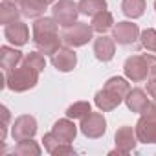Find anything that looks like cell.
Masks as SVG:
<instances>
[{
  "mask_svg": "<svg viewBox=\"0 0 156 156\" xmlns=\"http://www.w3.org/2000/svg\"><path fill=\"white\" fill-rule=\"evenodd\" d=\"M35 134H37V119L30 114H22L11 123V136L15 141L33 138Z\"/></svg>",
  "mask_w": 156,
  "mask_h": 156,
  "instance_id": "cell-8",
  "label": "cell"
},
{
  "mask_svg": "<svg viewBox=\"0 0 156 156\" xmlns=\"http://www.w3.org/2000/svg\"><path fill=\"white\" fill-rule=\"evenodd\" d=\"M140 28L138 24L130 22V20H123V22H118L114 24L112 28V37L118 44L121 46H129V44H134L138 39H140Z\"/></svg>",
  "mask_w": 156,
  "mask_h": 156,
  "instance_id": "cell-9",
  "label": "cell"
},
{
  "mask_svg": "<svg viewBox=\"0 0 156 156\" xmlns=\"http://www.w3.org/2000/svg\"><path fill=\"white\" fill-rule=\"evenodd\" d=\"M22 61H24L26 64H30L31 68L39 70V72H42V70L46 68V55L41 53L39 50H37V51H30V53H26Z\"/></svg>",
  "mask_w": 156,
  "mask_h": 156,
  "instance_id": "cell-26",
  "label": "cell"
},
{
  "mask_svg": "<svg viewBox=\"0 0 156 156\" xmlns=\"http://www.w3.org/2000/svg\"><path fill=\"white\" fill-rule=\"evenodd\" d=\"M41 152H42V149L33 138L17 141V145L13 149V154H17V156H41Z\"/></svg>",
  "mask_w": 156,
  "mask_h": 156,
  "instance_id": "cell-23",
  "label": "cell"
},
{
  "mask_svg": "<svg viewBox=\"0 0 156 156\" xmlns=\"http://www.w3.org/2000/svg\"><path fill=\"white\" fill-rule=\"evenodd\" d=\"M134 129H136V136L141 143H156V119L140 116Z\"/></svg>",
  "mask_w": 156,
  "mask_h": 156,
  "instance_id": "cell-16",
  "label": "cell"
},
{
  "mask_svg": "<svg viewBox=\"0 0 156 156\" xmlns=\"http://www.w3.org/2000/svg\"><path fill=\"white\" fill-rule=\"evenodd\" d=\"M51 64L59 72H72L77 66V53L70 46H61L53 55H51Z\"/></svg>",
  "mask_w": 156,
  "mask_h": 156,
  "instance_id": "cell-11",
  "label": "cell"
},
{
  "mask_svg": "<svg viewBox=\"0 0 156 156\" xmlns=\"http://www.w3.org/2000/svg\"><path fill=\"white\" fill-rule=\"evenodd\" d=\"M114 17H112V13L108 11V9H105V11H99L98 15H94L92 17V22H90V26L94 28V31L96 33H107L108 30H112L114 28Z\"/></svg>",
  "mask_w": 156,
  "mask_h": 156,
  "instance_id": "cell-20",
  "label": "cell"
},
{
  "mask_svg": "<svg viewBox=\"0 0 156 156\" xmlns=\"http://www.w3.org/2000/svg\"><path fill=\"white\" fill-rule=\"evenodd\" d=\"M6 2H20V0H6Z\"/></svg>",
  "mask_w": 156,
  "mask_h": 156,
  "instance_id": "cell-35",
  "label": "cell"
},
{
  "mask_svg": "<svg viewBox=\"0 0 156 156\" xmlns=\"http://www.w3.org/2000/svg\"><path fill=\"white\" fill-rule=\"evenodd\" d=\"M79 130L90 140H98L107 132V119L101 112H90L81 119Z\"/></svg>",
  "mask_w": 156,
  "mask_h": 156,
  "instance_id": "cell-7",
  "label": "cell"
},
{
  "mask_svg": "<svg viewBox=\"0 0 156 156\" xmlns=\"http://www.w3.org/2000/svg\"><path fill=\"white\" fill-rule=\"evenodd\" d=\"M145 8H147L145 0H121V11H123V15L127 19H132V20L143 17Z\"/></svg>",
  "mask_w": 156,
  "mask_h": 156,
  "instance_id": "cell-22",
  "label": "cell"
},
{
  "mask_svg": "<svg viewBox=\"0 0 156 156\" xmlns=\"http://www.w3.org/2000/svg\"><path fill=\"white\" fill-rule=\"evenodd\" d=\"M4 37L9 44L20 48V46H26L30 42V28L28 24H24L22 20H17V22H11L8 26H4Z\"/></svg>",
  "mask_w": 156,
  "mask_h": 156,
  "instance_id": "cell-10",
  "label": "cell"
},
{
  "mask_svg": "<svg viewBox=\"0 0 156 156\" xmlns=\"http://www.w3.org/2000/svg\"><path fill=\"white\" fill-rule=\"evenodd\" d=\"M66 154H75V151H73V147H72L70 143H61V145L51 152V156H66Z\"/></svg>",
  "mask_w": 156,
  "mask_h": 156,
  "instance_id": "cell-30",
  "label": "cell"
},
{
  "mask_svg": "<svg viewBox=\"0 0 156 156\" xmlns=\"http://www.w3.org/2000/svg\"><path fill=\"white\" fill-rule=\"evenodd\" d=\"M140 41H141V46L147 50V51H152L156 53V30L152 28H147L140 33Z\"/></svg>",
  "mask_w": 156,
  "mask_h": 156,
  "instance_id": "cell-27",
  "label": "cell"
},
{
  "mask_svg": "<svg viewBox=\"0 0 156 156\" xmlns=\"http://www.w3.org/2000/svg\"><path fill=\"white\" fill-rule=\"evenodd\" d=\"M138 136H136V129L134 127H130V125H123V127H119L118 130H116V134H114V143H116V149L114 151H110L108 154L110 156H125V154H129V152H132L134 149H136V145H138Z\"/></svg>",
  "mask_w": 156,
  "mask_h": 156,
  "instance_id": "cell-4",
  "label": "cell"
},
{
  "mask_svg": "<svg viewBox=\"0 0 156 156\" xmlns=\"http://www.w3.org/2000/svg\"><path fill=\"white\" fill-rule=\"evenodd\" d=\"M149 98H151V96H149L145 90H141V88H130V92H129L127 98H125V105H127V108H129L130 112L141 114V112L147 108V105L151 103Z\"/></svg>",
  "mask_w": 156,
  "mask_h": 156,
  "instance_id": "cell-14",
  "label": "cell"
},
{
  "mask_svg": "<svg viewBox=\"0 0 156 156\" xmlns=\"http://www.w3.org/2000/svg\"><path fill=\"white\" fill-rule=\"evenodd\" d=\"M33 44L37 46V50L44 55H53L62 42V37L59 35V24L53 17H41L35 19L33 26Z\"/></svg>",
  "mask_w": 156,
  "mask_h": 156,
  "instance_id": "cell-1",
  "label": "cell"
},
{
  "mask_svg": "<svg viewBox=\"0 0 156 156\" xmlns=\"http://www.w3.org/2000/svg\"><path fill=\"white\" fill-rule=\"evenodd\" d=\"M0 114H2V123H0V141H6V136H8V127H9V119H11V114H9V108L8 107H0Z\"/></svg>",
  "mask_w": 156,
  "mask_h": 156,
  "instance_id": "cell-29",
  "label": "cell"
},
{
  "mask_svg": "<svg viewBox=\"0 0 156 156\" xmlns=\"http://www.w3.org/2000/svg\"><path fill=\"white\" fill-rule=\"evenodd\" d=\"M94 55L101 62L112 61L114 55H116V41H114V37L99 33V37L94 39Z\"/></svg>",
  "mask_w": 156,
  "mask_h": 156,
  "instance_id": "cell-12",
  "label": "cell"
},
{
  "mask_svg": "<svg viewBox=\"0 0 156 156\" xmlns=\"http://www.w3.org/2000/svg\"><path fill=\"white\" fill-rule=\"evenodd\" d=\"M103 88L110 90L112 94L119 96L121 99H125V98H127V94L130 92L129 79H127V77H119V75H114V77H110V79H107V83H105V87H103Z\"/></svg>",
  "mask_w": 156,
  "mask_h": 156,
  "instance_id": "cell-21",
  "label": "cell"
},
{
  "mask_svg": "<svg viewBox=\"0 0 156 156\" xmlns=\"http://www.w3.org/2000/svg\"><path fill=\"white\" fill-rule=\"evenodd\" d=\"M62 37V42L70 48H81L85 44H88L92 39H94V28L90 24H85V22H75L68 28L62 30L61 33Z\"/></svg>",
  "mask_w": 156,
  "mask_h": 156,
  "instance_id": "cell-3",
  "label": "cell"
},
{
  "mask_svg": "<svg viewBox=\"0 0 156 156\" xmlns=\"http://www.w3.org/2000/svg\"><path fill=\"white\" fill-rule=\"evenodd\" d=\"M39 75H41L39 70L31 68L30 64H26L22 61V64L15 66L13 70H9V72L4 73V87L9 88L11 92H17V94L28 92V90H31V88L37 87Z\"/></svg>",
  "mask_w": 156,
  "mask_h": 156,
  "instance_id": "cell-2",
  "label": "cell"
},
{
  "mask_svg": "<svg viewBox=\"0 0 156 156\" xmlns=\"http://www.w3.org/2000/svg\"><path fill=\"white\" fill-rule=\"evenodd\" d=\"M24 55L20 50H17V46H2L0 48V68L6 72L13 70L15 66H19L22 62Z\"/></svg>",
  "mask_w": 156,
  "mask_h": 156,
  "instance_id": "cell-17",
  "label": "cell"
},
{
  "mask_svg": "<svg viewBox=\"0 0 156 156\" xmlns=\"http://www.w3.org/2000/svg\"><path fill=\"white\" fill-rule=\"evenodd\" d=\"M51 17L57 20L61 28H68L77 22L79 6L73 0H57L55 4H51Z\"/></svg>",
  "mask_w": 156,
  "mask_h": 156,
  "instance_id": "cell-5",
  "label": "cell"
},
{
  "mask_svg": "<svg viewBox=\"0 0 156 156\" xmlns=\"http://www.w3.org/2000/svg\"><path fill=\"white\" fill-rule=\"evenodd\" d=\"M140 116H145V118H149V119H156V101H151V103L147 105V108H145Z\"/></svg>",
  "mask_w": 156,
  "mask_h": 156,
  "instance_id": "cell-32",
  "label": "cell"
},
{
  "mask_svg": "<svg viewBox=\"0 0 156 156\" xmlns=\"http://www.w3.org/2000/svg\"><path fill=\"white\" fill-rule=\"evenodd\" d=\"M147 64H149V77H156V55L152 53H145Z\"/></svg>",
  "mask_w": 156,
  "mask_h": 156,
  "instance_id": "cell-31",
  "label": "cell"
},
{
  "mask_svg": "<svg viewBox=\"0 0 156 156\" xmlns=\"http://www.w3.org/2000/svg\"><path fill=\"white\" fill-rule=\"evenodd\" d=\"M123 73L129 81L132 83H141L147 81L149 77V64L145 55H130L127 57L125 64H123Z\"/></svg>",
  "mask_w": 156,
  "mask_h": 156,
  "instance_id": "cell-6",
  "label": "cell"
},
{
  "mask_svg": "<svg viewBox=\"0 0 156 156\" xmlns=\"http://www.w3.org/2000/svg\"><path fill=\"white\" fill-rule=\"evenodd\" d=\"M92 112V105L88 101H75L66 108V118L72 119H83L87 114Z\"/></svg>",
  "mask_w": 156,
  "mask_h": 156,
  "instance_id": "cell-25",
  "label": "cell"
},
{
  "mask_svg": "<svg viewBox=\"0 0 156 156\" xmlns=\"http://www.w3.org/2000/svg\"><path fill=\"white\" fill-rule=\"evenodd\" d=\"M77 6H79V13L81 15L94 17L99 11H105L108 4H107V0H79Z\"/></svg>",
  "mask_w": 156,
  "mask_h": 156,
  "instance_id": "cell-24",
  "label": "cell"
},
{
  "mask_svg": "<svg viewBox=\"0 0 156 156\" xmlns=\"http://www.w3.org/2000/svg\"><path fill=\"white\" fill-rule=\"evenodd\" d=\"M147 94L152 98V101H156V77H151L147 81Z\"/></svg>",
  "mask_w": 156,
  "mask_h": 156,
  "instance_id": "cell-33",
  "label": "cell"
},
{
  "mask_svg": "<svg viewBox=\"0 0 156 156\" xmlns=\"http://www.w3.org/2000/svg\"><path fill=\"white\" fill-rule=\"evenodd\" d=\"M123 101H125V99H121L119 96L112 94V92H110V90H107V88L98 90V92H96V96H94V103H96V107H98L101 112H110V110L118 108Z\"/></svg>",
  "mask_w": 156,
  "mask_h": 156,
  "instance_id": "cell-15",
  "label": "cell"
},
{
  "mask_svg": "<svg viewBox=\"0 0 156 156\" xmlns=\"http://www.w3.org/2000/svg\"><path fill=\"white\" fill-rule=\"evenodd\" d=\"M20 15H22V11H20V6H17V2H6V0H2V4H0V22L4 26L17 22L20 19Z\"/></svg>",
  "mask_w": 156,
  "mask_h": 156,
  "instance_id": "cell-19",
  "label": "cell"
},
{
  "mask_svg": "<svg viewBox=\"0 0 156 156\" xmlns=\"http://www.w3.org/2000/svg\"><path fill=\"white\" fill-rule=\"evenodd\" d=\"M154 11H156V0H154Z\"/></svg>",
  "mask_w": 156,
  "mask_h": 156,
  "instance_id": "cell-36",
  "label": "cell"
},
{
  "mask_svg": "<svg viewBox=\"0 0 156 156\" xmlns=\"http://www.w3.org/2000/svg\"><path fill=\"white\" fill-rule=\"evenodd\" d=\"M51 132L62 141V143H72L77 136V125L73 123L72 118H62V119H57L51 127Z\"/></svg>",
  "mask_w": 156,
  "mask_h": 156,
  "instance_id": "cell-13",
  "label": "cell"
},
{
  "mask_svg": "<svg viewBox=\"0 0 156 156\" xmlns=\"http://www.w3.org/2000/svg\"><path fill=\"white\" fill-rule=\"evenodd\" d=\"M19 6L26 19H41L44 17V11L48 8V4H44L42 0H20Z\"/></svg>",
  "mask_w": 156,
  "mask_h": 156,
  "instance_id": "cell-18",
  "label": "cell"
},
{
  "mask_svg": "<svg viewBox=\"0 0 156 156\" xmlns=\"http://www.w3.org/2000/svg\"><path fill=\"white\" fill-rule=\"evenodd\" d=\"M61 143H62V141H61L53 132H48V134H44V138H42V145H44V151H46L48 154H51Z\"/></svg>",
  "mask_w": 156,
  "mask_h": 156,
  "instance_id": "cell-28",
  "label": "cell"
},
{
  "mask_svg": "<svg viewBox=\"0 0 156 156\" xmlns=\"http://www.w3.org/2000/svg\"><path fill=\"white\" fill-rule=\"evenodd\" d=\"M42 2H44V4H48V6H50V4H55V2H57V0H42Z\"/></svg>",
  "mask_w": 156,
  "mask_h": 156,
  "instance_id": "cell-34",
  "label": "cell"
}]
</instances>
